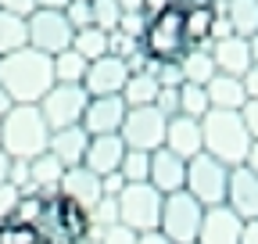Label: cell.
Returning <instances> with one entry per match:
<instances>
[{
  "mask_svg": "<svg viewBox=\"0 0 258 244\" xmlns=\"http://www.w3.org/2000/svg\"><path fill=\"white\" fill-rule=\"evenodd\" d=\"M129 79V65L122 57H97L86 65V76H83V90L90 97H111V94H122V86Z\"/></svg>",
  "mask_w": 258,
  "mask_h": 244,
  "instance_id": "obj_11",
  "label": "cell"
},
{
  "mask_svg": "<svg viewBox=\"0 0 258 244\" xmlns=\"http://www.w3.org/2000/svg\"><path fill=\"white\" fill-rule=\"evenodd\" d=\"M137 244H172V240L161 233V230H144V233L137 237Z\"/></svg>",
  "mask_w": 258,
  "mask_h": 244,
  "instance_id": "obj_48",
  "label": "cell"
},
{
  "mask_svg": "<svg viewBox=\"0 0 258 244\" xmlns=\"http://www.w3.org/2000/svg\"><path fill=\"white\" fill-rule=\"evenodd\" d=\"M140 50H144V47H140V40H137V36L122 33V29H111V33H108V54H111V57L129 61V57L140 54Z\"/></svg>",
  "mask_w": 258,
  "mask_h": 244,
  "instance_id": "obj_34",
  "label": "cell"
},
{
  "mask_svg": "<svg viewBox=\"0 0 258 244\" xmlns=\"http://www.w3.org/2000/svg\"><path fill=\"white\" fill-rule=\"evenodd\" d=\"M208 111H212L208 90H205V86H194V83H183V86H179V115H186V118H205Z\"/></svg>",
  "mask_w": 258,
  "mask_h": 244,
  "instance_id": "obj_31",
  "label": "cell"
},
{
  "mask_svg": "<svg viewBox=\"0 0 258 244\" xmlns=\"http://www.w3.org/2000/svg\"><path fill=\"white\" fill-rule=\"evenodd\" d=\"M179 72H183V83L208 86V79L215 76L212 54H208L205 47H190V50H183V57H179Z\"/></svg>",
  "mask_w": 258,
  "mask_h": 244,
  "instance_id": "obj_25",
  "label": "cell"
},
{
  "mask_svg": "<svg viewBox=\"0 0 258 244\" xmlns=\"http://www.w3.org/2000/svg\"><path fill=\"white\" fill-rule=\"evenodd\" d=\"M154 108L165 115V118L179 115V86H161V90H158V97H154Z\"/></svg>",
  "mask_w": 258,
  "mask_h": 244,
  "instance_id": "obj_37",
  "label": "cell"
},
{
  "mask_svg": "<svg viewBox=\"0 0 258 244\" xmlns=\"http://www.w3.org/2000/svg\"><path fill=\"white\" fill-rule=\"evenodd\" d=\"M57 198H61V201H69V205H76V208H83V212H90L97 201L104 198V191H101V176L90 172L86 165L64 169L61 187H57Z\"/></svg>",
  "mask_w": 258,
  "mask_h": 244,
  "instance_id": "obj_12",
  "label": "cell"
},
{
  "mask_svg": "<svg viewBox=\"0 0 258 244\" xmlns=\"http://www.w3.org/2000/svg\"><path fill=\"white\" fill-rule=\"evenodd\" d=\"M144 54L151 61H179L183 50H186V40H183V11L179 8H169L147 22V33L140 40Z\"/></svg>",
  "mask_w": 258,
  "mask_h": 244,
  "instance_id": "obj_6",
  "label": "cell"
},
{
  "mask_svg": "<svg viewBox=\"0 0 258 244\" xmlns=\"http://www.w3.org/2000/svg\"><path fill=\"white\" fill-rule=\"evenodd\" d=\"M61 15H64V22H69L76 33H79V29H90V25H93V8H90V0H69Z\"/></svg>",
  "mask_w": 258,
  "mask_h": 244,
  "instance_id": "obj_35",
  "label": "cell"
},
{
  "mask_svg": "<svg viewBox=\"0 0 258 244\" xmlns=\"http://www.w3.org/2000/svg\"><path fill=\"white\" fill-rule=\"evenodd\" d=\"M61 176H64V165L43 151L29 162V191L32 194H43V198H57V187H61Z\"/></svg>",
  "mask_w": 258,
  "mask_h": 244,
  "instance_id": "obj_23",
  "label": "cell"
},
{
  "mask_svg": "<svg viewBox=\"0 0 258 244\" xmlns=\"http://www.w3.org/2000/svg\"><path fill=\"white\" fill-rule=\"evenodd\" d=\"M244 165L258 176V140H251V151H247V158H244Z\"/></svg>",
  "mask_w": 258,
  "mask_h": 244,
  "instance_id": "obj_50",
  "label": "cell"
},
{
  "mask_svg": "<svg viewBox=\"0 0 258 244\" xmlns=\"http://www.w3.org/2000/svg\"><path fill=\"white\" fill-rule=\"evenodd\" d=\"M169 8H176L172 0H144V15H147V18H154V15H161V11H169Z\"/></svg>",
  "mask_w": 258,
  "mask_h": 244,
  "instance_id": "obj_47",
  "label": "cell"
},
{
  "mask_svg": "<svg viewBox=\"0 0 258 244\" xmlns=\"http://www.w3.org/2000/svg\"><path fill=\"white\" fill-rule=\"evenodd\" d=\"M147 183H151L158 194H176V191H183V183H186V162H183L179 155H172L169 147L151 151Z\"/></svg>",
  "mask_w": 258,
  "mask_h": 244,
  "instance_id": "obj_17",
  "label": "cell"
},
{
  "mask_svg": "<svg viewBox=\"0 0 258 244\" xmlns=\"http://www.w3.org/2000/svg\"><path fill=\"white\" fill-rule=\"evenodd\" d=\"M47 201H50V198H43V194L22 191V198H18V205H15L11 223H22V226H32V230H36V226L43 223V216H47Z\"/></svg>",
  "mask_w": 258,
  "mask_h": 244,
  "instance_id": "obj_29",
  "label": "cell"
},
{
  "mask_svg": "<svg viewBox=\"0 0 258 244\" xmlns=\"http://www.w3.org/2000/svg\"><path fill=\"white\" fill-rule=\"evenodd\" d=\"M240 230H244V219H237V212H230L226 205H212L205 208L198 244H240Z\"/></svg>",
  "mask_w": 258,
  "mask_h": 244,
  "instance_id": "obj_15",
  "label": "cell"
},
{
  "mask_svg": "<svg viewBox=\"0 0 258 244\" xmlns=\"http://www.w3.org/2000/svg\"><path fill=\"white\" fill-rule=\"evenodd\" d=\"M11 108H15V101H11V94H8V90H4V86H0V118H4V115H8Z\"/></svg>",
  "mask_w": 258,
  "mask_h": 244,
  "instance_id": "obj_51",
  "label": "cell"
},
{
  "mask_svg": "<svg viewBox=\"0 0 258 244\" xmlns=\"http://www.w3.org/2000/svg\"><path fill=\"white\" fill-rule=\"evenodd\" d=\"M208 54H212L215 72H222V76H237V79H244V72L251 69V50H247V40H244V36H237V33L212 40Z\"/></svg>",
  "mask_w": 258,
  "mask_h": 244,
  "instance_id": "obj_16",
  "label": "cell"
},
{
  "mask_svg": "<svg viewBox=\"0 0 258 244\" xmlns=\"http://www.w3.org/2000/svg\"><path fill=\"white\" fill-rule=\"evenodd\" d=\"M0 11H11V15L29 18L32 11H36V0H0Z\"/></svg>",
  "mask_w": 258,
  "mask_h": 244,
  "instance_id": "obj_44",
  "label": "cell"
},
{
  "mask_svg": "<svg viewBox=\"0 0 258 244\" xmlns=\"http://www.w3.org/2000/svg\"><path fill=\"white\" fill-rule=\"evenodd\" d=\"M244 90H247V101H258V65L244 72Z\"/></svg>",
  "mask_w": 258,
  "mask_h": 244,
  "instance_id": "obj_46",
  "label": "cell"
},
{
  "mask_svg": "<svg viewBox=\"0 0 258 244\" xmlns=\"http://www.w3.org/2000/svg\"><path fill=\"white\" fill-rule=\"evenodd\" d=\"M18 198H22V191H18V187H11V183H0V223H11Z\"/></svg>",
  "mask_w": 258,
  "mask_h": 244,
  "instance_id": "obj_41",
  "label": "cell"
},
{
  "mask_svg": "<svg viewBox=\"0 0 258 244\" xmlns=\"http://www.w3.org/2000/svg\"><path fill=\"white\" fill-rule=\"evenodd\" d=\"M158 90L161 86L151 72H129V79L122 86V101H125V108H147V104H154Z\"/></svg>",
  "mask_w": 258,
  "mask_h": 244,
  "instance_id": "obj_26",
  "label": "cell"
},
{
  "mask_svg": "<svg viewBox=\"0 0 258 244\" xmlns=\"http://www.w3.org/2000/svg\"><path fill=\"white\" fill-rule=\"evenodd\" d=\"M122 155H125V144L118 133H108V137H90V147H86V158L83 165L97 176H108V172H118L122 165Z\"/></svg>",
  "mask_w": 258,
  "mask_h": 244,
  "instance_id": "obj_19",
  "label": "cell"
},
{
  "mask_svg": "<svg viewBox=\"0 0 258 244\" xmlns=\"http://www.w3.org/2000/svg\"><path fill=\"white\" fill-rule=\"evenodd\" d=\"M240 118H244V126H247L251 140H258V101H247V104L240 108Z\"/></svg>",
  "mask_w": 258,
  "mask_h": 244,
  "instance_id": "obj_43",
  "label": "cell"
},
{
  "mask_svg": "<svg viewBox=\"0 0 258 244\" xmlns=\"http://www.w3.org/2000/svg\"><path fill=\"white\" fill-rule=\"evenodd\" d=\"M25 25H29V47L40 50V54H47V57H54V54H61V50L72 47L76 29L64 22L61 11H43V8H36V11L25 18Z\"/></svg>",
  "mask_w": 258,
  "mask_h": 244,
  "instance_id": "obj_10",
  "label": "cell"
},
{
  "mask_svg": "<svg viewBox=\"0 0 258 244\" xmlns=\"http://www.w3.org/2000/svg\"><path fill=\"white\" fill-rule=\"evenodd\" d=\"M226 208L237 212V219H258V176L247 165L230 169V183H226Z\"/></svg>",
  "mask_w": 258,
  "mask_h": 244,
  "instance_id": "obj_14",
  "label": "cell"
},
{
  "mask_svg": "<svg viewBox=\"0 0 258 244\" xmlns=\"http://www.w3.org/2000/svg\"><path fill=\"white\" fill-rule=\"evenodd\" d=\"M8 169H11V158H8V151L0 147V183H8Z\"/></svg>",
  "mask_w": 258,
  "mask_h": 244,
  "instance_id": "obj_54",
  "label": "cell"
},
{
  "mask_svg": "<svg viewBox=\"0 0 258 244\" xmlns=\"http://www.w3.org/2000/svg\"><path fill=\"white\" fill-rule=\"evenodd\" d=\"M64 4L69 0H36V8H43V11H64Z\"/></svg>",
  "mask_w": 258,
  "mask_h": 244,
  "instance_id": "obj_53",
  "label": "cell"
},
{
  "mask_svg": "<svg viewBox=\"0 0 258 244\" xmlns=\"http://www.w3.org/2000/svg\"><path fill=\"white\" fill-rule=\"evenodd\" d=\"M165 126H169V118L161 115L154 104L147 108H129L125 118H122V144L125 147H133V151H158V147H165Z\"/></svg>",
  "mask_w": 258,
  "mask_h": 244,
  "instance_id": "obj_9",
  "label": "cell"
},
{
  "mask_svg": "<svg viewBox=\"0 0 258 244\" xmlns=\"http://www.w3.org/2000/svg\"><path fill=\"white\" fill-rule=\"evenodd\" d=\"M125 101L122 94H111V97H90L86 111H83V122L79 126L90 133V137H108V133H118L122 130V118H125Z\"/></svg>",
  "mask_w": 258,
  "mask_h": 244,
  "instance_id": "obj_13",
  "label": "cell"
},
{
  "mask_svg": "<svg viewBox=\"0 0 258 244\" xmlns=\"http://www.w3.org/2000/svg\"><path fill=\"white\" fill-rule=\"evenodd\" d=\"M86 104H90V94L79 83H54L40 97L36 108H40L43 122L50 126V133H54V130H64V126H79Z\"/></svg>",
  "mask_w": 258,
  "mask_h": 244,
  "instance_id": "obj_8",
  "label": "cell"
},
{
  "mask_svg": "<svg viewBox=\"0 0 258 244\" xmlns=\"http://www.w3.org/2000/svg\"><path fill=\"white\" fill-rule=\"evenodd\" d=\"M40 233L22 223H0V244H36Z\"/></svg>",
  "mask_w": 258,
  "mask_h": 244,
  "instance_id": "obj_36",
  "label": "cell"
},
{
  "mask_svg": "<svg viewBox=\"0 0 258 244\" xmlns=\"http://www.w3.org/2000/svg\"><path fill=\"white\" fill-rule=\"evenodd\" d=\"M47 144H50V126L43 122L36 104H15L0 118V147L8 151V158L32 162L47 151Z\"/></svg>",
  "mask_w": 258,
  "mask_h": 244,
  "instance_id": "obj_2",
  "label": "cell"
},
{
  "mask_svg": "<svg viewBox=\"0 0 258 244\" xmlns=\"http://www.w3.org/2000/svg\"><path fill=\"white\" fill-rule=\"evenodd\" d=\"M215 4V0H212ZM212 4H201V8H183V40H186V50L190 47H212V29H215V8Z\"/></svg>",
  "mask_w": 258,
  "mask_h": 244,
  "instance_id": "obj_24",
  "label": "cell"
},
{
  "mask_svg": "<svg viewBox=\"0 0 258 244\" xmlns=\"http://www.w3.org/2000/svg\"><path fill=\"white\" fill-rule=\"evenodd\" d=\"M161 198L151 183H125L122 194L115 198L118 201V223L129 226V230H158V219H161Z\"/></svg>",
  "mask_w": 258,
  "mask_h": 244,
  "instance_id": "obj_7",
  "label": "cell"
},
{
  "mask_svg": "<svg viewBox=\"0 0 258 244\" xmlns=\"http://www.w3.org/2000/svg\"><path fill=\"white\" fill-rule=\"evenodd\" d=\"M165 147L172 155H179L183 162H190L194 155H201V118H186V115H172L165 126Z\"/></svg>",
  "mask_w": 258,
  "mask_h": 244,
  "instance_id": "obj_18",
  "label": "cell"
},
{
  "mask_svg": "<svg viewBox=\"0 0 258 244\" xmlns=\"http://www.w3.org/2000/svg\"><path fill=\"white\" fill-rule=\"evenodd\" d=\"M154 79H158V86H183L179 61H158V65H154Z\"/></svg>",
  "mask_w": 258,
  "mask_h": 244,
  "instance_id": "obj_39",
  "label": "cell"
},
{
  "mask_svg": "<svg viewBox=\"0 0 258 244\" xmlns=\"http://www.w3.org/2000/svg\"><path fill=\"white\" fill-rule=\"evenodd\" d=\"M50 61H54V83H79V86H83V76H86V65H90V61H83L72 47L61 50V54H54Z\"/></svg>",
  "mask_w": 258,
  "mask_h": 244,
  "instance_id": "obj_30",
  "label": "cell"
},
{
  "mask_svg": "<svg viewBox=\"0 0 258 244\" xmlns=\"http://www.w3.org/2000/svg\"><path fill=\"white\" fill-rule=\"evenodd\" d=\"M122 187H125L122 172H108V176H101V191H104V198H118Z\"/></svg>",
  "mask_w": 258,
  "mask_h": 244,
  "instance_id": "obj_45",
  "label": "cell"
},
{
  "mask_svg": "<svg viewBox=\"0 0 258 244\" xmlns=\"http://www.w3.org/2000/svg\"><path fill=\"white\" fill-rule=\"evenodd\" d=\"M240 244H258V219H247L240 230Z\"/></svg>",
  "mask_w": 258,
  "mask_h": 244,
  "instance_id": "obj_49",
  "label": "cell"
},
{
  "mask_svg": "<svg viewBox=\"0 0 258 244\" xmlns=\"http://www.w3.org/2000/svg\"><path fill=\"white\" fill-rule=\"evenodd\" d=\"M147 15L144 11H129V15H122L118 18V29L122 33H129V36H137V40H144V33H147Z\"/></svg>",
  "mask_w": 258,
  "mask_h": 244,
  "instance_id": "obj_40",
  "label": "cell"
},
{
  "mask_svg": "<svg viewBox=\"0 0 258 244\" xmlns=\"http://www.w3.org/2000/svg\"><path fill=\"white\" fill-rule=\"evenodd\" d=\"M208 104L215 108V111H240L244 104H247V90H244V79H237V76H222V72H215L212 79H208Z\"/></svg>",
  "mask_w": 258,
  "mask_h": 244,
  "instance_id": "obj_21",
  "label": "cell"
},
{
  "mask_svg": "<svg viewBox=\"0 0 258 244\" xmlns=\"http://www.w3.org/2000/svg\"><path fill=\"white\" fill-rule=\"evenodd\" d=\"M226 183H230V165H222L219 158L212 155H194L186 162V183H183V191L194 198V201H201L205 208L212 205H226Z\"/></svg>",
  "mask_w": 258,
  "mask_h": 244,
  "instance_id": "obj_5",
  "label": "cell"
},
{
  "mask_svg": "<svg viewBox=\"0 0 258 244\" xmlns=\"http://www.w3.org/2000/svg\"><path fill=\"white\" fill-rule=\"evenodd\" d=\"M0 86L15 104H40V97L54 86V61L32 47H22L0 57Z\"/></svg>",
  "mask_w": 258,
  "mask_h": 244,
  "instance_id": "obj_1",
  "label": "cell"
},
{
  "mask_svg": "<svg viewBox=\"0 0 258 244\" xmlns=\"http://www.w3.org/2000/svg\"><path fill=\"white\" fill-rule=\"evenodd\" d=\"M72 50L83 57V61H97V57H108V33L104 29H79L72 36Z\"/></svg>",
  "mask_w": 258,
  "mask_h": 244,
  "instance_id": "obj_28",
  "label": "cell"
},
{
  "mask_svg": "<svg viewBox=\"0 0 258 244\" xmlns=\"http://www.w3.org/2000/svg\"><path fill=\"white\" fill-rule=\"evenodd\" d=\"M215 15L226 18V25H230V33L237 36H254L258 33V0H215Z\"/></svg>",
  "mask_w": 258,
  "mask_h": 244,
  "instance_id": "obj_22",
  "label": "cell"
},
{
  "mask_svg": "<svg viewBox=\"0 0 258 244\" xmlns=\"http://www.w3.org/2000/svg\"><path fill=\"white\" fill-rule=\"evenodd\" d=\"M247 50H251V65H258V33L247 36Z\"/></svg>",
  "mask_w": 258,
  "mask_h": 244,
  "instance_id": "obj_55",
  "label": "cell"
},
{
  "mask_svg": "<svg viewBox=\"0 0 258 244\" xmlns=\"http://www.w3.org/2000/svg\"><path fill=\"white\" fill-rule=\"evenodd\" d=\"M86 147H90V133H86L83 126H64V130H54V133H50V144H47V151H50V155H54L64 169L83 165Z\"/></svg>",
  "mask_w": 258,
  "mask_h": 244,
  "instance_id": "obj_20",
  "label": "cell"
},
{
  "mask_svg": "<svg viewBox=\"0 0 258 244\" xmlns=\"http://www.w3.org/2000/svg\"><path fill=\"white\" fill-rule=\"evenodd\" d=\"M29 47V25L22 15H11V11H0V57H8L15 50Z\"/></svg>",
  "mask_w": 258,
  "mask_h": 244,
  "instance_id": "obj_27",
  "label": "cell"
},
{
  "mask_svg": "<svg viewBox=\"0 0 258 244\" xmlns=\"http://www.w3.org/2000/svg\"><path fill=\"white\" fill-rule=\"evenodd\" d=\"M118 172H122L125 183H147V172H151V151H133V147H125Z\"/></svg>",
  "mask_w": 258,
  "mask_h": 244,
  "instance_id": "obj_32",
  "label": "cell"
},
{
  "mask_svg": "<svg viewBox=\"0 0 258 244\" xmlns=\"http://www.w3.org/2000/svg\"><path fill=\"white\" fill-rule=\"evenodd\" d=\"M201 144H205V155L219 158L222 165H244L247 151H251V133L244 126L240 111H208L201 118Z\"/></svg>",
  "mask_w": 258,
  "mask_h": 244,
  "instance_id": "obj_3",
  "label": "cell"
},
{
  "mask_svg": "<svg viewBox=\"0 0 258 244\" xmlns=\"http://www.w3.org/2000/svg\"><path fill=\"white\" fill-rule=\"evenodd\" d=\"M137 230H129V226H122V223H115V226H104L101 233H97V240L101 244H137Z\"/></svg>",
  "mask_w": 258,
  "mask_h": 244,
  "instance_id": "obj_38",
  "label": "cell"
},
{
  "mask_svg": "<svg viewBox=\"0 0 258 244\" xmlns=\"http://www.w3.org/2000/svg\"><path fill=\"white\" fill-rule=\"evenodd\" d=\"M36 244H57V240H47V237H40V240H36Z\"/></svg>",
  "mask_w": 258,
  "mask_h": 244,
  "instance_id": "obj_57",
  "label": "cell"
},
{
  "mask_svg": "<svg viewBox=\"0 0 258 244\" xmlns=\"http://www.w3.org/2000/svg\"><path fill=\"white\" fill-rule=\"evenodd\" d=\"M8 183H11V187H18V191H29V162H25V158H11Z\"/></svg>",
  "mask_w": 258,
  "mask_h": 244,
  "instance_id": "obj_42",
  "label": "cell"
},
{
  "mask_svg": "<svg viewBox=\"0 0 258 244\" xmlns=\"http://www.w3.org/2000/svg\"><path fill=\"white\" fill-rule=\"evenodd\" d=\"M201 219H205V205L194 201L186 191H176V194H165V198H161L158 230L165 233L172 244H198Z\"/></svg>",
  "mask_w": 258,
  "mask_h": 244,
  "instance_id": "obj_4",
  "label": "cell"
},
{
  "mask_svg": "<svg viewBox=\"0 0 258 244\" xmlns=\"http://www.w3.org/2000/svg\"><path fill=\"white\" fill-rule=\"evenodd\" d=\"M93 8V29H104V33H111V29H118V0H90Z\"/></svg>",
  "mask_w": 258,
  "mask_h": 244,
  "instance_id": "obj_33",
  "label": "cell"
},
{
  "mask_svg": "<svg viewBox=\"0 0 258 244\" xmlns=\"http://www.w3.org/2000/svg\"><path fill=\"white\" fill-rule=\"evenodd\" d=\"M72 244H101V240H97V237H90V233H86V237H79V240H72Z\"/></svg>",
  "mask_w": 258,
  "mask_h": 244,
  "instance_id": "obj_56",
  "label": "cell"
},
{
  "mask_svg": "<svg viewBox=\"0 0 258 244\" xmlns=\"http://www.w3.org/2000/svg\"><path fill=\"white\" fill-rule=\"evenodd\" d=\"M118 11L129 15V11H144V0H118Z\"/></svg>",
  "mask_w": 258,
  "mask_h": 244,
  "instance_id": "obj_52",
  "label": "cell"
}]
</instances>
